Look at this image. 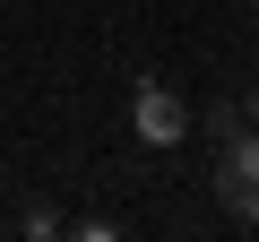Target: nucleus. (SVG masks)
Masks as SVG:
<instances>
[{"mask_svg": "<svg viewBox=\"0 0 259 242\" xmlns=\"http://www.w3.org/2000/svg\"><path fill=\"white\" fill-rule=\"evenodd\" d=\"M216 199H225V216L259 225V121H242L233 139H216Z\"/></svg>", "mask_w": 259, "mask_h": 242, "instance_id": "nucleus-1", "label": "nucleus"}, {"mask_svg": "<svg viewBox=\"0 0 259 242\" xmlns=\"http://www.w3.org/2000/svg\"><path fill=\"white\" fill-rule=\"evenodd\" d=\"M130 130H139L147 147H173V139L190 130V104H182L164 78H139V87H130Z\"/></svg>", "mask_w": 259, "mask_h": 242, "instance_id": "nucleus-2", "label": "nucleus"}, {"mask_svg": "<svg viewBox=\"0 0 259 242\" xmlns=\"http://www.w3.org/2000/svg\"><path fill=\"white\" fill-rule=\"evenodd\" d=\"M242 121H259V87H250V95H242Z\"/></svg>", "mask_w": 259, "mask_h": 242, "instance_id": "nucleus-3", "label": "nucleus"}, {"mask_svg": "<svg viewBox=\"0 0 259 242\" xmlns=\"http://www.w3.org/2000/svg\"><path fill=\"white\" fill-rule=\"evenodd\" d=\"M250 18H259V0H250Z\"/></svg>", "mask_w": 259, "mask_h": 242, "instance_id": "nucleus-4", "label": "nucleus"}]
</instances>
